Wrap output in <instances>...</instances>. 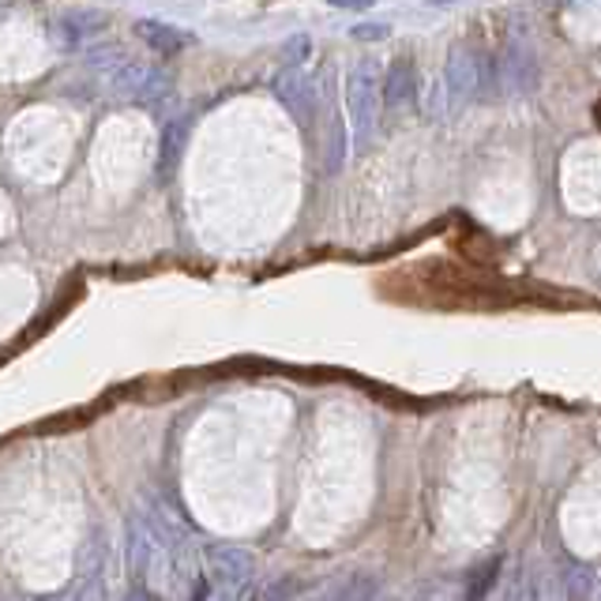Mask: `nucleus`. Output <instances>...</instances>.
Wrapping results in <instances>:
<instances>
[{
    "instance_id": "4468645a",
    "label": "nucleus",
    "mask_w": 601,
    "mask_h": 601,
    "mask_svg": "<svg viewBox=\"0 0 601 601\" xmlns=\"http://www.w3.org/2000/svg\"><path fill=\"white\" fill-rule=\"evenodd\" d=\"M300 590V583L294 579V575H282V579L267 583L264 590H259V601H294Z\"/></svg>"
},
{
    "instance_id": "6e6552de",
    "label": "nucleus",
    "mask_w": 601,
    "mask_h": 601,
    "mask_svg": "<svg viewBox=\"0 0 601 601\" xmlns=\"http://www.w3.org/2000/svg\"><path fill=\"white\" fill-rule=\"evenodd\" d=\"M413 94H418V68H413L410 56H395L392 68L380 79V105L384 110H402Z\"/></svg>"
},
{
    "instance_id": "1a4fd4ad",
    "label": "nucleus",
    "mask_w": 601,
    "mask_h": 601,
    "mask_svg": "<svg viewBox=\"0 0 601 601\" xmlns=\"http://www.w3.org/2000/svg\"><path fill=\"white\" fill-rule=\"evenodd\" d=\"M136 38L154 53H181L192 46L189 30L174 27V23H162V20H140L136 23Z\"/></svg>"
},
{
    "instance_id": "6ab92c4d",
    "label": "nucleus",
    "mask_w": 601,
    "mask_h": 601,
    "mask_svg": "<svg viewBox=\"0 0 601 601\" xmlns=\"http://www.w3.org/2000/svg\"><path fill=\"white\" fill-rule=\"evenodd\" d=\"M125 601H154V594H151V590H148V587H136V590H132V594H128Z\"/></svg>"
},
{
    "instance_id": "423d86ee",
    "label": "nucleus",
    "mask_w": 601,
    "mask_h": 601,
    "mask_svg": "<svg viewBox=\"0 0 601 601\" xmlns=\"http://www.w3.org/2000/svg\"><path fill=\"white\" fill-rule=\"evenodd\" d=\"M271 91H274V99L286 105V113L297 120V125H305V128L312 125V117H316V84L305 76V72L294 68V64H286V68L274 76Z\"/></svg>"
},
{
    "instance_id": "39448f33",
    "label": "nucleus",
    "mask_w": 601,
    "mask_h": 601,
    "mask_svg": "<svg viewBox=\"0 0 601 601\" xmlns=\"http://www.w3.org/2000/svg\"><path fill=\"white\" fill-rule=\"evenodd\" d=\"M482 87H485L482 56L474 50H466V46H455L448 56V68H444V94H448L451 113H459Z\"/></svg>"
},
{
    "instance_id": "f03ea898",
    "label": "nucleus",
    "mask_w": 601,
    "mask_h": 601,
    "mask_svg": "<svg viewBox=\"0 0 601 601\" xmlns=\"http://www.w3.org/2000/svg\"><path fill=\"white\" fill-rule=\"evenodd\" d=\"M105 84H110L113 94H120V99H128L136 105H162L169 99V91H174V84H169V76L158 64L136 61V56H125V61L105 76Z\"/></svg>"
},
{
    "instance_id": "f8f14e48",
    "label": "nucleus",
    "mask_w": 601,
    "mask_h": 601,
    "mask_svg": "<svg viewBox=\"0 0 601 601\" xmlns=\"http://www.w3.org/2000/svg\"><path fill=\"white\" fill-rule=\"evenodd\" d=\"M376 590H380V583H376V575H350V579H343L335 590L328 594V601H372L376 598Z\"/></svg>"
},
{
    "instance_id": "9d476101",
    "label": "nucleus",
    "mask_w": 601,
    "mask_h": 601,
    "mask_svg": "<svg viewBox=\"0 0 601 601\" xmlns=\"http://www.w3.org/2000/svg\"><path fill=\"white\" fill-rule=\"evenodd\" d=\"M189 128H192V117H181V120H174V125H166V132H162V151H158L162 181L174 174L177 158H181V151H184V140H189Z\"/></svg>"
},
{
    "instance_id": "f3484780",
    "label": "nucleus",
    "mask_w": 601,
    "mask_h": 601,
    "mask_svg": "<svg viewBox=\"0 0 601 601\" xmlns=\"http://www.w3.org/2000/svg\"><path fill=\"white\" fill-rule=\"evenodd\" d=\"M308 50H312L308 35H294V38L286 42V64H294V68H300V64L308 61Z\"/></svg>"
},
{
    "instance_id": "a211bd4d",
    "label": "nucleus",
    "mask_w": 601,
    "mask_h": 601,
    "mask_svg": "<svg viewBox=\"0 0 601 601\" xmlns=\"http://www.w3.org/2000/svg\"><path fill=\"white\" fill-rule=\"evenodd\" d=\"M328 4H335V8H357V12H361V8H372V0H328Z\"/></svg>"
},
{
    "instance_id": "aec40b11",
    "label": "nucleus",
    "mask_w": 601,
    "mask_h": 601,
    "mask_svg": "<svg viewBox=\"0 0 601 601\" xmlns=\"http://www.w3.org/2000/svg\"><path fill=\"white\" fill-rule=\"evenodd\" d=\"M425 4H433V8H448V4H459V0H425Z\"/></svg>"
},
{
    "instance_id": "f257e3e1",
    "label": "nucleus",
    "mask_w": 601,
    "mask_h": 601,
    "mask_svg": "<svg viewBox=\"0 0 601 601\" xmlns=\"http://www.w3.org/2000/svg\"><path fill=\"white\" fill-rule=\"evenodd\" d=\"M346 110H350L354 143L365 148L380 117V64L372 56L357 61L350 76H346Z\"/></svg>"
},
{
    "instance_id": "20e7f679",
    "label": "nucleus",
    "mask_w": 601,
    "mask_h": 601,
    "mask_svg": "<svg viewBox=\"0 0 601 601\" xmlns=\"http://www.w3.org/2000/svg\"><path fill=\"white\" fill-rule=\"evenodd\" d=\"M493 84L508 94H523L538 87V53L526 38H511L493 64Z\"/></svg>"
},
{
    "instance_id": "2eb2a0df",
    "label": "nucleus",
    "mask_w": 601,
    "mask_h": 601,
    "mask_svg": "<svg viewBox=\"0 0 601 601\" xmlns=\"http://www.w3.org/2000/svg\"><path fill=\"white\" fill-rule=\"evenodd\" d=\"M534 601H567V579L564 575H557V572H549L546 579H541Z\"/></svg>"
},
{
    "instance_id": "dca6fc26",
    "label": "nucleus",
    "mask_w": 601,
    "mask_h": 601,
    "mask_svg": "<svg viewBox=\"0 0 601 601\" xmlns=\"http://www.w3.org/2000/svg\"><path fill=\"white\" fill-rule=\"evenodd\" d=\"M387 35H392L387 23H354L350 27V38H357V42H384Z\"/></svg>"
},
{
    "instance_id": "0eeeda50",
    "label": "nucleus",
    "mask_w": 601,
    "mask_h": 601,
    "mask_svg": "<svg viewBox=\"0 0 601 601\" xmlns=\"http://www.w3.org/2000/svg\"><path fill=\"white\" fill-rule=\"evenodd\" d=\"M105 27H110V15L99 12V8H84V12L61 15L50 27V35L64 53H76L84 46H91V38H99Z\"/></svg>"
},
{
    "instance_id": "412c9836",
    "label": "nucleus",
    "mask_w": 601,
    "mask_h": 601,
    "mask_svg": "<svg viewBox=\"0 0 601 601\" xmlns=\"http://www.w3.org/2000/svg\"><path fill=\"white\" fill-rule=\"evenodd\" d=\"M305 601H328V594H316V598H305Z\"/></svg>"
},
{
    "instance_id": "7ed1b4c3",
    "label": "nucleus",
    "mask_w": 601,
    "mask_h": 601,
    "mask_svg": "<svg viewBox=\"0 0 601 601\" xmlns=\"http://www.w3.org/2000/svg\"><path fill=\"white\" fill-rule=\"evenodd\" d=\"M207 567H210V587H215V598L210 601H241L252 575H256V557L238 546H215L207 552Z\"/></svg>"
},
{
    "instance_id": "4be33fe9",
    "label": "nucleus",
    "mask_w": 601,
    "mask_h": 601,
    "mask_svg": "<svg viewBox=\"0 0 601 601\" xmlns=\"http://www.w3.org/2000/svg\"><path fill=\"white\" fill-rule=\"evenodd\" d=\"M372 601H387V598H372Z\"/></svg>"
},
{
    "instance_id": "ddd939ff",
    "label": "nucleus",
    "mask_w": 601,
    "mask_h": 601,
    "mask_svg": "<svg viewBox=\"0 0 601 601\" xmlns=\"http://www.w3.org/2000/svg\"><path fill=\"white\" fill-rule=\"evenodd\" d=\"M68 601H110V594H105V583H102L99 564L87 567V572L79 575V583H76V590H72Z\"/></svg>"
},
{
    "instance_id": "9b49d317",
    "label": "nucleus",
    "mask_w": 601,
    "mask_h": 601,
    "mask_svg": "<svg viewBox=\"0 0 601 601\" xmlns=\"http://www.w3.org/2000/svg\"><path fill=\"white\" fill-rule=\"evenodd\" d=\"M500 567H503V560H500V557H489L482 567H474V572H470L466 590H462V601H485V598H489V594H493V587H497Z\"/></svg>"
}]
</instances>
